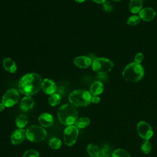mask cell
Wrapping results in <instances>:
<instances>
[{"mask_svg": "<svg viewBox=\"0 0 157 157\" xmlns=\"http://www.w3.org/2000/svg\"><path fill=\"white\" fill-rule=\"evenodd\" d=\"M104 90V85L101 82H94L90 87V93L93 96H98L101 94Z\"/></svg>", "mask_w": 157, "mask_h": 157, "instance_id": "18", "label": "cell"}, {"mask_svg": "<svg viewBox=\"0 0 157 157\" xmlns=\"http://www.w3.org/2000/svg\"><path fill=\"white\" fill-rule=\"evenodd\" d=\"M6 107H5V105L1 102V103H0V112H2L4 109V108H5Z\"/></svg>", "mask_w": 157, "mask_h": 157, "instance_id": "33", "label": "cell"}, {"mask_svg": "<svg viewBox=\"0 0 157 157\" xmlns=\"http://www.w3.org/2000/svg\"><path fill=\"white\" fill-rule=\"evenodd\" d=\"M92 1L98 4H103L105 1V0H92Z\"/></svg>", "mask_w": 157, "mask_h": 157, "instance_id": "32", "label": "cell"}, {"mask_svg": "<svg viewBox=\"0 0 157 157\" xmlns=\"http://www.w3.org/2000/svg\"><path fill=\"white\" fill-rule=\"evenodd\" d=\"M47 136L45 129L37 125L30 126L26 131V138L32 142H39L44 140Z\"/></svg>", "mask_w": 157, "mask_h": 157, "instance_id": "5", "label": "cell"}, {"mask_svg": "<svg viewBox=\"0 0 157 157\" xmlns=\"http://www.w3.org/2000/svg\"><path fill=\"white\" fill-rule=\"evenodd\" d=\"M102 8L105 11V12H110L112 10L113 8H112V5L110 4L109 2L108 1H105L103 4H102Z\"/></svg>", "mask_w": 157, "mask_h": 157, "instance_id": "29", "label": "cell"}, {"mask_svg": "<svg viewBox=\"0 0 157 157\" xmlns=\"http://www.w3.org/2000/svg\"><path fill=\"white\" fill-rule=\"evenodd\" d=\"M151 144H150V142L148 140H145L144 142L141 144L140 149L144 153L148 154L151 151Z\"/></svg>", "mask_w": 157, "mask_h": 157, "instance_id": "26", "label": "cell"}, {"mask_svg": "<svg viewBox=\"0 0 157 157\" xmlns=\"http://www.w3.org/2000/svg\"><path fill=\"white\" fill-rule=\"evenodd\" d=\"M93 70L99 74H105L110 72L113 67V64L112 61L105 58H95L92 62Z\"/></svg>", "mask_w": 157, "mask_h": 157, "instance_id": "6", "label": "cell"}, {"mask_svg": "<svg viewBox=\"0 0 157 157\" xmlns=\"http://www.w3.org/2000/svg\"><path fill=\"white\" fill-rule=\"evenodd\" d=\"M86 150L91 157H99L100 155V150L98 147L93 144H89L87 145Z\"/></svg>", "mask_w": 157, "mask_h": 157, "instance_id": "19", "label": "cell"}, {"mask_svg": "<svg viewBox=\"0 0 157 157\" xmlns=\"http://www.w3.org/2000/svg\"><path fill=\"white\" fill-rule=\"evenodd\" d=\"M26 137V131L23 129H16L11 136V143L13 145L21 144Z\"/></svg>", "mask_w": 157, "mask_h": 157, "instance_id": "10", "label": "cell"}, {"mask_svg": "<svg viewBox=\"0 0 157 157\" xmlns=\"http://www.w3.org/2000/svg\"><path fill=\"white\" fill-rule=\"evenodd\" d=\"M39 155L37 151L33 149H30L24 153L23 157H39Z\"/></svg>", "mask_w": 157, "mask_h": 157, "instance_id": "28", "label": "cell"}, {"mask_svg": "<svg viewBox=\"0 0 157 157\" xmlns=\"http://www.w3.org/2000/svg\"><path fill=\"white\" fill-rule=\"evenodd\" d=\"M100 101H101V98L98 96H93L91 98V102L94 104L99 103Z\"/></svg>", "mask_w": 157, "mask_h": 157, "instance_id": "31", "label": "cell"}, {"mask_svg": "<svg viewBox=\"0 0 157 157\" xmlns=\"http://www.w3.org/2000/svg\"><path fill=\"white\" fill-rule=\"evenodd\" d=\"M91 94L89 91L78 90L70 94L69 100L75 107H83L88 105L91 102Z\"/></svg>", "mask_w": 157, "mask_h": 157, "instance_id": "4", "label": "cell"}, {"mask_svg": "<svg viewBox=\"0 0 157 157\" xmlns=\"http://www.w3.org/2000/svg\"><path fill=\"white\" fill-rule=\"evenodd\" d=\"M112 148L109 144L104 145L100 150V154L102 157H110L112 155Z\"/></svg>", "mask_w": 157, "mask_h": 157, "instance_id": "23", "label": "cell"}, {"mask_svg": "<svg viewBox=\"0 0 157 157\" xmlns=\"http://www.w3.org/2000/svg\"><path fill=\"white\" fill-rule=\"evenodd\" d=\"M156 16V12L151 7L143 8L139 12V17L144 21H150L154 19Z\"/></svg>", "mask_w": 157, "mask_h": 157, "instance_id": "13", "label": "cell"}, {"mask_svg": "<svg viewBox=\"0 0 157 157\" xmlns=\"http://www.w3.org/2000/svg\"><path fill=\"white\" fill-rule=\"evenodd\" d=\"M99 157H102V156H99Z\"/></svg>", "mask_w": 157, "mask_h": 157, "instance_id": "36", "label": "cell"}, {"mask_svg": "<svg viewBox=\"0 0 157 157\" xmlns=\"http://www.w3.org/2000/svg\"><path fill=\"white\" fill-rule=\"evenodd\" d=\"M38 121L39 123L42 125V126L47 128L51 126L53 122L54 119L53 115L48 113H42L38 118Z\"/></svg>", "mask_w": 157, "mask_h": 157, "instance_id": "14", "label": "cell"}, {"mask_svg": "<svg viewBox=\"0 0 157 157\" xmlns=\"http://www.w3.org/2000/svg\"><path fill=\"white\" fill-rule=\"evenodd\" d=\"M3 67L9 72L15 73L17 71V65L10 58H6L3 60L2 62Z\"/></svg>", "mask_w": 157, "mask_h": 157, "instance_id": "16", "label": "cell"}, {"mask_svg": "<svg viewBox=\"0 0 157 157\" xmlns=\"http://www.w3.org/2000/svg\"><path fill=\"white\" fill-rule=\"evenodd\" d=\"M78 135V129L74 125L68 126L64 131V142L69 147L72 146L76 142Z\"/></svg>", "mask_w": 157, "mask_h": 157, "instance_id": "7", "label": "cell"}, {"mask_svg": "<svg viewBox=\"0 0 157 157\" xmlns=\"http://www.w3.org/2000/svg\"><path fill=\"white\" fill-rule=\"evenodd\" d=\"M42 89L45 94L51 95L55 93L56 90V85L52 80L45 78L42 81Z\"/></svg>", "mask_w": 157, "mask_h": 157, "instance_id": "11", "label": "cell"}, {"mask_svg": "<svg viewBox=\"0 0 157 157\" xmlns=\"http://www.w3.org/2000/svg\"><path fill=\"white\" fill-rule=\"evenodd\" d=\"M112 1H115V2H118V1H121V0H112Z\"/></svg>", "mask_w": 157, "mask_h": 157, "instance_id": "35", "label": "cell"}, {"mask_svg": "<svg viewBox=\"0 0 157 157\" xmlns=\"http://www.w3.org/2000/svg\"><path fill=\"white\" fill-rule=\"evenodd\" d=\"M90 124V120L87 117H82L77 119L75 123V126L77 128L83 129L88 126Z\"/></svg>", "mask_w": 157, "mask_h": 157, "instance_id": "20", "label": "cell"}, {"mask_svg": "<svg viewBox=\"0 0 157 157\" xmlns=\"http://www.w3.org/2000/svg\"><path fill=\"white\" fill-rule=\"evenodd\" d=\"M144 75V70L140 64L131 63L128 64L123 71L122 76L128 82H137L140 80Z\"/></svg>", "mask_w": 157, "mask_h": 157, "instance_id": "3", "label": "cell"}, {"mask_svg": "<svg viewBox=\"0 0 157 157\" xmlns=\"http://www.w3.org/2000/svg\"><path fill=\"white\" fill-rule=\"evenodd\" d=\"M28 123V118L25 115H20L15 120L16 126L19 129H23Z\"/></svg>", "mask_w": 157, "mask_h": 157, "instance_id": "21", "label": "cell"}, {"mask_svg": "<svg viewBox=\"0 0 157 157\" xmlns=\"http://www.w3.org/2000/svg\"><path fill=\"white\" fill-rule=\"evenodd\" d=\"M61 96L58 93H53L51 94L48 98V103L51 106H56L59 104L61 101Z\"/></svg>", "mask_w": 157, "mask_h": 157, "instance_id": "22", "label": "cell"}, {"mask_svg": "<svg viewBox=\"0 0 157 157\" xmlns=\"http://www.w3.org/2000/svg\"><path fill=\"white\" fill-rule=\"evenodd\" d=\"M42 81L40 75L36 73L25 74L19 81L18 90L25 96H32L42 88Z\"/></svg>", "mask_w": 157, "mask_h": 157, "instance_id": "1", "label": "cell"}, {"mask_svg": "<svg viewBox=\"0 0 157 157\" xmlns=\"http://www.w3.org/2000/svg\"><path fill=\"white\" fill-rule=\"evenodd\" d=\"M76 2H80V3H81V2H84L85 0H75Z\"/></svg>", "mask_w": 157, "mask_h": 157, "instance_id": "34", "label": "cell"}, {"mask_svg": "<svg viewBox=\"0 0 157 157\" xmlns=\"http://www.w3.org/2000/svg\"><path fill=\"white\" fill-rule=\"evenodd\" d=\"M74 63L79 68L86 69L89 67L92 64V60L88 56H79L74 59Z\"/></svg>", "mask_w": 157, "mask_h": 157, "instance_id": "12", "label": "cell"}, {"mask_svg": "<svg viewBox=\"0 0 157 157\" xmlns=\"http://www.w3.org/2000/svg\"><path fill=\"white\" fill-rule=\"evenodd\" d=\"M34 104V102L31 96H26L24 97L20 104V109L23 112H27L33 109Z\"/></svg>", "mask_w": 157, "mask_h": 157, "instance_id": "15", "label": "cell"}, {"mask_svg": "<svg viewBox=\"0 0 157 157\" xmlns=\"http://www.w3.org/2000/svg\"><path fill=\"white\" fill-rule=\"evenodd\" d=\"M78 112L76 107L72 104L61 105L58 111V118L61 124L71 126L75 124L77 120Z\"/></svg>", "mask_w": 157, "mask_h": 157, "instance_id": "2", "label": "cell"}, {"mask_svg": "<svg viewBox=\"0 0 157 157\" xmlns=\"http://www.w3.org/2000/svg\"><path fill=\"white\" fill-rule=\"evenodd\" d=\"M137 130L140 137L146 140H148L153 135V131L151 126L148 123L144 121L138 123Z\"/></svg>", "mask_w": 157, "mask_h": 157, "instance_id": "9", "label": "cell"}, {"mask_svg": "<svg viewBox=\"0 0 157 157\" xmlns=\"http://www.w3.org/2000/svg\"><path fill=\"white\" fill-rule=\"evenodd\" d=\"M143 59H144V55L142 53H137L135 56L134 61H135V63L140 64V63L142 61Z\"/></svg>", "mask_w": 157, "mask_h": 157, "instance_id": "30", "label": "cell"}, {"mask_svg": "<svg viewBox=\"0 0 157 157\" xmlns=\"http://www.w3.org/2000/svg\"><path fill=\"white\" fill-rule=\"evenodd\" d=\"M19 98V93L16 89H10L3 95L1 102L5 105V107H10L18 102Z\"/></svg>", "mask_w": 157, "mask_h": 157, "instance_id": "8", "label": "cell"}, {"mask_svg": "<svg viewBox=\"0 0 157 157\" xmlns=\"http://www.w3.org/2000/svg\"><path fill=\"white\" fill-rule=\"evenodd\" d=\"M140 21V18L139 17H138L137 15H132L128 18L126 23L129 26H134L137 25V24H139Z\"/></svg>", "mask_w": 157, "mask_h": 157, "instance_id": "27", "label": "cell"}, {"mask_svg": "<svg viewBox=\"0 0 157 157\" xmlns=\"http://www.w3.org/2000/svg\"><path fill=\"white\" fill-rule=\"evenodd\" d=\"M61 140L58 137H53L49 141L50 147L55 150L59 149L61 147Z\"/></svg>", "mask_w": 157, "mask_h": 157, "instance_id": "24", "label": "cell"}, {"mask_svg": "<svg viewBox=\"0 0 157 157\" xmlns=\"http://www.w3.org/2000/svg\"><path fill=\"white\" fill-rule=\"evenodd\" d=\"M142 0H131L129 2V10L132 13H137L142 9Z\"/></svg>", "mask_w": 157, "mask_h": 157, "instance_id": "17", "label": "cell"}, {"mask_svg": "<svg viewBox=\"0 0 157 157\" xmlns=\"http://www.w3.org/2000/svg\"><path fill=\"white\" fill-rule=\"evenodd\" d=\"M111 157H131V156L125 150L119 148L113 151Z\"/></svg>", "mask_w": 157, "mask_h": 157, "instance_id": "25", "label": "cell"}]
</instances>
